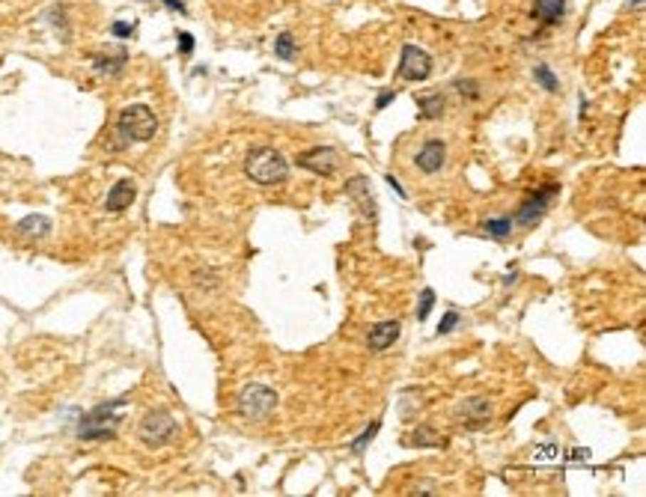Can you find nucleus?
<instances>
[{
  "mask_svg": "<svg viewBox=\"0 0 646 497\" xmlns=\"http://www.w3.org/2000/svg\"><path fill=\"white\" fill-rule=\"evenodd\" d=\"M244 173H247L251 182H256V185L271 188V185H280V182L289 179V164H286L283 155L277 152V149L256 146L244 158Z\"/></svg>",
  "mask_w": 646,
  "mask_h": 497,
  "instance_id": "f257e3e1",
  "label": "nucleus"
},
{
  "mask_svg": "<svg viewBox=\"0 0 646 497\" xmlns=\"http://www.w3.org/2000/svg\"><path fill=\"white\" fill-rule=\"evenodd\" d=\"M117 131H120L123 143H146L158 135V120L146 105H131L120 113Z\"/></svg>",
  "mask_w": 646,
  "mask_h": 497,
  "instance_id": "f03ea898",
  "label": "nucleus"
},
{
  "mask_svg": "<svg viewBox=\"0 0 646 497\" xmlns=\"http://www.w3.org/2000/svg\"><path fill=\"white\" fill-rule=\"evenodd\" d=\"M125 399H113V402H105L98 405L95 411H90L84 420L78 426V435L84 441H110L117 438V426H120V414L117 408H123Z\"/></svg>",
  "mask_w": 646,
  "mask_h": 497,
  "instance_id": "7ed1b4c3",
  "label": "nucleus"
},
{
  "mask_svg": "<svg viewBox=\"0 0 646 497\" xmlns=\"http://www.w3.org/2000/svg\"><path fill=\"white\" fill-rule=\"evenodd\" d=\"M277 408V393L271 387H265V384H247L241 393H239V414L244 420H251V423H262V420H269L271 414Z\"/></svg>",
  "mask_w": 646,
  "mask_h": 497,
  "instance_id": "20e7f679",
  "label": "nucleus"
},
{
  "mask_svg": "<svg viewBox=\"0 0 646 497\" xmlns=\"http://www.w3.org/2000/svg\"><path fill=\"white\" fill-rule=\"evenodd\" d=\"M176 420H173V414L170 411H149L146 417L140 420V429H137V435L146 446H164V444H170L173 435H176Z\"/></svg>",
  "mask_w": 646,
  "mask_h": 497,
  "instance_id": "39448f33",
  "label": "nucleus"
},
{
  "mask_svg": "<svg viewBox=\"0 0 646 497\" xmlns=\"http://www.w3.org/2000/svg\"><path fill=\"white\" fill-rule=\"evenodd\" d=\"M429 75H432V57H429L417 45H405L402 48V63H400V78L417 84V80H426Z\"/></svg>",
  "mask_w": 646,
  "mask_h": 497,
  "instance_id": "423d86ee",
  "label": "nucleus"
},
{
  "mask_svg": "<svg viewBox=\"0 0 646 497\" xmlns=\"http://www.w3.org/2000/svg\"><path fill=\"white\" fill-rule=\"evenodd\" d=\"M298 164H301L304 170L316 173V176H334V170L340 167V155H337V149H330V146H313L298 158Z\"/></svg>",
  "mask_w": 646,
  "mask_h": 497,
  "instance_id": "0eeeda50",
  "label": "nucleus"
},
{
  "mask_svg": "<svg viewBox=\"0 0 646 497\" xmlns=\"http://www.w3.org/2000/svg\"><path fill=\"white\" fill-rule=\"evenodd\" d=\"M456 417H462V423H468V426H486L494 417V408L486 396H471V399L459 405Z\"/></svg>",
  "mask_w": 646,
  "mask_h": 497,
  "instance_id": "6e6552de",
  "label": "nucleus"
},
{
  "mask_svg": "<svg viewBox=\"0 0 646 497\" xmlns=\"http://www.w3.org/2000/svg\"><path fill=\"white\" fill-rule=\"evenodd\" d=\"M557 191H560L557 185H554V188H545V191H539V194L533 197V200H527V203L521 206V211L516 214V224H521V226H533V224L542 218V214H545L548 203L557 197Z\"/></svg>",
  "mask_w": 646,
  "mask_h": 497,
  "instance_id": "1a4fd4ad",
  "label": "nucleus"
},
{
  "mask_svg": "<svg viewBox=\"0 0 646 497\" xmlns=\"http://www.w3.org/2000/svg\"><path fill=\"white\" fill-rule=\"evenodd\" d=\"M345 194L352 197V203L367 214L370 221H375V214H378V209H375V197H373V191H370V182L363 179V176H355V179H349L345 182Z\"/></svg>",
  "mask_w": 646,
  "mask_h": 497,
  "instance_id": "9d476101",
  "label": "nucleus"
},
{
  "mask_svg": "<svg viewBox=\"0 0 646 497\" xmlns=\"http://www.w3.org/2000/svg\"><path fill=\"white\" fill-rule=\"evenodd\" d=\"M444 161H447V146L441 143V140H426L423 146H420V152H417V158H414V164H417V170L420 173H438L441 167H444Z\"/></svg>",
  "mask_w": 646,
  "mask_h": 497,
  "instance_id": "9b49d317",
  "label": "nucleus"
},
{
  "mask_svg": "<svg viewBox=\"0 0 646 497\" xmlns=\"http://www.w3.org/2000/svg\"><path fill=\"white\" fill-rule=\"evenodd\" d=\"M400 334H402V325L396 322V319L378 322V325L370 330V337H367V349H370V352H385V349H390L396 340H400Z\"/></svg>",
  "mask_w": 646,
  "mask_h": 497,
  "instance_id": "f8f14e48",
  "label": "nucleus"
},
{
  "mask_svg": "<svg viewBox=\"0 0 646 497\" xmlns=\"http://www.w3.org/2000/svg\"><path fill=\"white\" fill-rule=\"evenodd\" d=\"M135 197H137L135 182H131V179H120L117 185L110 188L105 206H108V211H123V209H128L131 203H135Z\"/></svg>",
  "mask_w": 646,
  "mask_h": 497,
  "instance_id": "ddd939ff",
  "label": "nucleus"
},
{
  "mask_svg": "<svg viewBox=\"0 0 646 497\" xmlns=\"http://www.w3.org/2000/svg\"><path fill=\"white\" fill-rule=\"evenodd\" d=\"M533 15L542 24H560L566 15V0H533Z\"/></svg>",
  "mask_w": 646,
  "mask_h": 497,
  "instance_id": "4468645a",
  "label": "nucleus"
},
{
  "mask_svg": "<svg viewBox=\"0 0 646 497\" xmlns=\"http://www.w3.org/2000/svg\"><path fill=\"white\" fill-rule=\"evenodd\" d=\"M405 444L408 446H447V435H441V432H435L432 426H417L414 429V432L405 438Z\"/></svg>",
  "mask_w": 646,
  "mask_h": 497,
  "instance_id": "2eb2a0df",
  "label": "nucleus"
},
{
  "mask_svg": "<svg viewBox=\"0 0 646 497\" xmlns=\"http://www.w3.org/2000/svg\"><path fill=\"white\" fill-rule=\"evenodd\" d=\"M417 108H420V120H441L447 102H444L441 93H429V95L417 98Z\"/></svg>",
  "mask_w": 646,
  "mask_h": 497,
  "instance_id": "dca6fc26",
  "label": "nucleus"
},
{
  "mask_svg": "<svg viewBox=\"0 0 646 497\" xmlns=\"http://www.w3.org/2000/svg\"><path fill=\"white\" fill-rule=\"evenodd\" d=\"M19 233L30 236V239H42V236L51 233V221H48L45 214H30V218H24L19 224Z\"/></svg>",
  "mask_w": 646,
  "mask_h": 497,
  "instance_id": "f3484780",
  "label": "nucleus"
},
{
  "mask_svg": "<svg viewBox=\"0 0 646 497\" xmlns=\"http://www.w3.org/2000/svg\"><path fill=\"white\" fill-rule=\"evenodd\" d=\"M123 66H125V51L113 54V57H98L95 60V72L98 75H120Z\"/></svg>",
  "mask_w": 646,
  "mask_h": 497,
  "instance_id": "a211bd4d",
  "label": "nucleus"
},
{
  "mask_svg": "<svg viewBox=\"0 0 646 497\" xmlns=\"http://www.w3.org/2000/svg\"><path fill=\"white\" fill-rule=\"evenodd\" d=\"M274 57L280 60H295V36L292 33H280V36L274 39Z\"/></svg>",
  "mask_w": 646,
  "mask_h": 497,
  "instance_id": "6ab92c4d",
  "label": "nucleus"
},
{
  "mask_svg": "<svg viewBox=\"0 0 646 497\" xmlns=\"http://www.w3.org/2000/svg\"><path fill=\"white\" fill-rule=\"evenodd\" d=\"M533 78H536V84L539 87H545V90H548V93H557L560 90V80H557V75L548 69V66H545V63H539L536 66V69H533Z\"/></svg>",
  "mask_w": 646,
  "mask_h": 497,
  "instance_id": "aec40b11",
  "label": "nucleus"
},
{
  "mask_svg": "<svg viewBox=\"0 0 646 497\" xmlns=\"http://www.w3.org/2000/svg\"><path fill=\"white\" fill-rule=\"evenodd\" d=\"M483 229L491 236V239H506L509 236V229H512V221L509 218H498V221H486Z\"/></svg>",
  "mask_w": 646,
  "mask_h": 497,
  "instance_id": "412c9836",
  "label": "nucleus"
},
{
  "mask_svg": "<svg viewBox=\"0 0 646 497\" xmlns=\"http://www.w3.org/2000/svg\"><path fill=\"white\" fill-rule=\"evenodd\" d=\"M378 429H382V423L375 420V423H373V426L367 429V432H363V435H358V438L352 441V453H358V456H360L363 450H367V446H370V441H373V438L378 435Z\"/></svg>",
  "mask_w": 646,
  "mask_h": 497,
  "instance_id": "4be33fe9",
  "label": "nucleus"
},
{
  "mask_svg": "<svg viewBox=\"0 0 646 497\" xmlns=\"http://www.w3.org/2000/svg\"><path fill=\"white\" fill-rule=\"evenodd\" d=\"M435 307V292L432 289H423L420 292V307H417V322H426L429 319V310Z\"/></svg>",
  "mask_w": 646,
  "mask_h": 497,
  "instance_id": "5701e85b",
  "label": "nucleus"
},
{
  "mask_svg": "<svg viewBox=\"0 0 646 497\" xmlns=\"http://www.w3.org/2000/svg\"><path fill=\"white\" fill-rule=\"evenodd\" d=\"M456 93L459 95H468V98H479V93H483V90H479L476 80H456Z\"/></svg>",
  "mask_w": 646,
  "mask_h": 497,
  "instance_id": "b1692460",
  "label": "nucleus"
},
{
  "mask_svg": "<svg viewBox=\"0 0 646 497\" xmlns=\"http://www.w3.org/2000/svg\"><path fill=\"white\" fill-rule=\"evenodd\" d=\"M533 459L536 461H554V459H560V446L557 444H545V446H539V450L533 453Z\"/></svg>",
  "mask_w": 646,
  "mask_h": 497,
  "instance_id": "393cba45",
  "label": "nucleus"
},
{
  "mask_svg": "<svg viewBox=\"0 0 646 497\" xmlns=\"http://www.w3.org/2000/svg\"><path fill=\"white\" fill-rule=\"evenodd\" d=\"M462 322V316H459V313L456 310H450V313H447V316L441 319V325H438V337H444V334H450V330L456 328Z\"/></svg>",
  "mask_w": 646,
  "mask_h": 497,
  "instance_id": "a878e982",
  "label": "nucleus"
},
{
  "mask_svg": "<svg viewBox=\"0 0 646 497\" xmlns=\"http://www.w3.org/2000/svg\"><path fill=\"white\" fill-rule=\"evenodd\" d=\"M179 51L185 57L194 51V36H191V33H179Z\"/></svg>",
  "mask_w": 646,
  "mask_h": 497,
  "instance_id": "bb28decb",
  "label": "nucleus"
},
{
  "mask_svg": "<svg viewBox=\"0 0 646 497\" xmlns=\"http://www.w3.org/2000/svg\"><path fill=\"white\" fill-rule=\"evenodd\" d=\"M396 98V90H385V93H378V98H375V110H385L390 102Z\"/></svg>",
  "mask_w": 646,
  "mask_h": 497,
  "instance_id": "cd10ccee",
  "label": "nucleus"
},
{
  "mask_svg": "<svg viewBox=\"0 0 646 497\" xmlns=\"http://www.w3.org/2000/svg\"><path fill=\"white\" fill-rule=\"evenodd\" d=\"M113 33H117V36H131V33H135V24H123V21H117V24H113Z\"/></svg>",
  "mask_w": 646,
  "mask_h": 497,
  "instance_id": "c85d7f7f",
  "label": "nucleus"
},
{
  "mask_svg": "<svg viewBox=\"0 0 646 497\" xmlns=\"http://www.w3.org/2000/svg\"><path fill=\"white\" fill-rule=\"evenodd\" d=\"M385 182H387V185H390V188H393L396 194H400V197H402V200H405V197H408V194H405V188L400 185V179H393V176H385Z\"/></svg>",
  "mask_w": 646,
  "mask_h": 497,
  "instance_id": "c756f323",
  "label": "nucleus"
},
{
  "mask_svg": "<svg viewBox=\"0 0 646 497\" xmlns=\"http://www.w3.org/2000/svg\"><path fill=\"white\" fill-rule=\"evenodd\" d=\"M569 459H572V461H587V459H590V450H587V446H584V450H572Z\"/></svg>",
  "mask_w": 646,
  "mask_h": 497,
  "instance_id": "7c9ffc66",
  "label": "nucleus"
},
{
  "mask_svg": "<svg viewBox=\"0 0 646 497\" xmlns=\"http://www.w3.org/2000/svg\"><path fill=\"white\" fill-rule=\"evenodd\" d=\"M164 4H167L170 9H176V12H185V4H182V0H164Z\"/></svg>",
  "mask_w": 646,
  "mask_h": 497,
  "instance_id": "2f4dec72",
  "label": "nucleus"
}]
</instances>
